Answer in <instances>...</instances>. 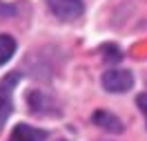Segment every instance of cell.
<instances>
[{
  "label": "cell",
  "instance_id": "obj_1",
  "mask_svg": "<svg viewBox=\"0 0 147 141\" xmlns=\"http://www.w3.org/2000/svg\"><path fill=\"white\" fill-rule=\"evenodd\" d=\"M134 85V76L129 69H107L102 74V87L107 92H114V94H123L131 90Z\"/></svg>",
  "mask_w": 147,
  "mask_h": 141
},
{
  "label": "cell",
  "instance_id": "obj_2",
  "mask_svg": "<svg viewBox=\"0 0 147 141\" xmlns=\"http://www.w3.org/2000/svg\"><path fill=\"white\" fill-rule=\"evenodd\" d=\"M47 5H49L51 14L60 20H76L85 11L83 0H47Z\"/></svg>",
  "mask_w": 147,
  "mask_h": 141
},
{
  "label": "cell",
  "instance_id": "obj_3",
  "mask_svg": "<svg viewBox=\"0 0 147 141\" xmlns=\"http://www.w3.org/2000/svg\"><path fill=\"white\" fill-rule=\"evenodd\" d=\"M16 81H18V74H11L9 78H5L0 83V128L5 125L7 116L11 114V90Z\"/></svg>",
  "mask_w": 147,
  "mask_h": 141
},
{
  "label": "cell",
  "instance_id": "obj_4",
  "mask_svg": "<svg viewBox=\"0 0 147 141\" xmlns=\"http://www.w3.org/2000/svg\"><path fill=\"white\" fill-rule=\"evenodd\" d=\"M92 121L98 125V128H102V130L107 132H114V134H120V132L125 130L123 128V121H120L118 116H114L111 112H107V110H96L92 116Z\"/></svg>",
  "mask_w": 147,
  "mask_h": 141
},
{
  "label": "cell",
  "instance_id": "obj_5",
  "mask_svg": "<svg viewBox=\"0 0 147 141\" xmlns=\"http://www.w3.org/2000/svg\"><path fill=\"white\" fill-rule=\"evenodd\" d=\"M45 137H47L45 130L34 128V125H27V123H20V125L13 128L9 141H42Z\"/></svg>",
  "mask_w": 147,
  "mask_h": 141
},
{
  "label": "cell",
  "instance_id": "obj_6",
  "mask_svg": "<svg viewBox=\"0 0 147 141\" xmlns=\"http://www.w3.org/2000/svg\"><path fill=\"white\" fill-rule=\"evenodd\" d=\"M29 108H31V112L36 114H54L51 110H47V108H54V103H51V99H47L42 92H31L29 94Z\"/></svg>",
  "mask_w": 147,
  "mask_h": 141
},
{
  "label": "cell",
  "instance_id": "obj_7",
  "mask_svg": "<svg viewBox=\"0 0 147 141\" xmlns=\"http://www.w3.org/2000/svg\"><path fill=\"white\" fill-rule=\"evenodd\" d=\"M13 54H16V40L7 34H2L0 36V65H5Z\"/></svg>",
  "mask_w": 147,
  "mask_h": 141
},
{
  "label": "cell",
  "instance_id": "obj_8",
  "mask_svg": "<svg viewBox=\"0 0 147 141\" xmlns=\"http://www.w3.org/2000/svg\"><path fill=\"white\" fill-rule=\"evenodd\" d=\"M102 52H105V61H114V63H116V61L123 58V54H120V49L116 45H105Z\"/></svg>",
  "mask_w": 147,
  "mask_h": 141
},
{
  "label": "cell",
  "instance_id": "obj_9",
  "mask_svg": "<svg viewBox=\"0 0 147 141\" xmlns=\"http://www.w3.org/2000/svg\"><path fill=\"white\" fill-rule=\"evenodd\" d=\"M136 105H138V110L143 112V116H145V121H147V92L136 96Z\"/></svg>",
  "mask_w": 147,
  "mask_h": 141
},
{
  "label": "cell",
  "instance_id": "obj_10",
  "mask_svg": "<svg viewBox=\"0 0 147 141\" xmlns=\"http://www.w3.org/2000/svg\"><path fill=\"white\" fill-rule=\"evenodd\" d=\"M13 14H16V7L0 0V16H13Z\"/></svg>",
  "mask_w": 147,
  "mask_h": 141
}]
</instances>
